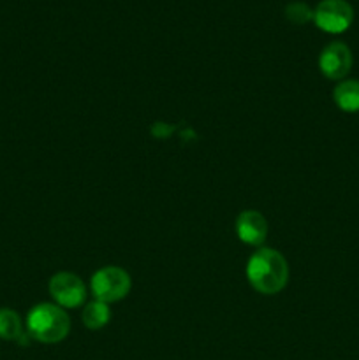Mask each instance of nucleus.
Instances as JSON below:
<instances>
[{
	"instance_id": "6e6552de",
	"label": "nucleus",
	"mask_w": 359,
	"mask_h": 360,
	"mask_svg": "<svg viewBox=\"0 0 359 360\" xmlns=\"http://www.w3.org/2000/svg\"><path fill=\"white\" fill-rule=\"evenodd\" d=\"M333 101L344 112H359V81L344 79L333 90Z\"/></svg>"
},
{
	"instance_id": "39448f33",
	"label": "nucleus",
	"mask_w": 359,
	"mask_h": 360,
	"mask_svg": "<svg viewBox=\"0 0 359 360\" xmlns=\"http://www.w3.org/2000/svg\"><path fill=\"white\" fill-rule=\"evenodd\" d=\"M48 290L55 304L63 309L80 308L87 299V287L73 273H58L51 276Z\"/></svg>"
},
{
	"instance_id": "f03ea898",
	"label": "nucleus",
	"mask_w": 359,
	"mask_h": 360,
	"mask_svg": "<svg viewBox=\"0 0 359 360\" xmlns=\"http://www.w3.org/2000/svg\"><path fill=\"white\" fill-rule=\"evenodd\" d=\"M27 333L39 343H60L69 336L70 319L65 309L60 306L53 302H41L28 311Z\"/></svg>"
},
{
	"instance_id": "f257e3e1",
	"label": "nucleus",
	"mask_w": 359,
	"mask_h": 360,
	"mask_svg": "<svg viewBox=\"0 0 359 360\" xmlns=\"http://www.w3.org/2000/svg\"><path fill=\"white\" fill-rule=\"evenodd\" d=\"M246 280L259 294H278L289 281L287 260L277 250L259 248L246 262Z\"/></svg>"
},
{
	"instance_id": "423d86ee",
	"label": "nucleus",
	"mask_w": 359,
	"mask_h": 360,
	"mask_svg": "<svg viewBox=\"0 0 359 360\" xmlns=\"http://www.w3.org/2000/svg\"><path fill=\"white\" fill-rule=\"evenodd\" d=\"M319 69L327 79L344 81L352 69V51L348 46L340 41L327 44L319 56Z\"/></svg>"
},
{
	"instance_id": "1a4fd4ad",
	"label": "nucleus",
	"mask_w": 359,
	"mask_h": 360,
	"mask_svg": "<svg viewBox=\"0 0 359 360\" xmlns=\"http://www.w3.org/2000/svg\"><path fill=\"white\" fill-rule=\"evenodd\" d=\"M81 320H83L84 327H88L90 330H99L102 327H106L111 320V309H109V304L102 301H92L88 302L83 308V313H81Z\"/></svg>"
},
{
	"instance_id": "0eeeda50",
	"label": "nucleus",
	"mask_w": 359,
	"mask_h": 360,
	"mask_svg": "<svg viewBox=\"0 0 359 360\" xmlns=\"http://www.w3.org/2000/svg\"><path fill=\"white\" fill-rule=\"evenodd\" d=\"M236 234L238 239L245 245L259 246L263 245L267 236V221L259 211L246 210L239 213L236 220Z\"/></svg>"
},
{
	"instance_id": "9d476101",
	"label": "nucleus",
	"mask_w": 359,
	"mask_h": 360,
	"mask_svg": "<svg viewBox=\"0 0 359 360\" xmlns=\"http://www.w3.org/2000/svg\"><path fill=\"white\" fill-rule=\"evenodd\" d=\"M23 338V322L14 309L0 308V340L20 341Z\"/></svg>"
},
{
	"instance_id": "20e7f679",
	"label": "nucleus",
	"mask_w": 359,
	"mask_h": 360,
	"mask_svg": "<svg viewBox=\"0 0 359 360\" xmlns=\"http://www.w3.org/2000/svg\"><path fill=\"white\" fill-rule=\"evenodd\" d=\"M354 21V9L347 0H322L313 9V23L326 34H344Z\"/></svg>"
},
{
	"instance_id": "7ed1b4c3",
	"label": "nucleus",
	"mask_w": 359,
	"mask_h": 360,
	"mask_svg": "<svg viewBox=\"0 0 359 360\" xmlns=\"http://www.w3.org/2000/svg\"><path fill=\"white\" fill-rule=\"evenodd\" d=\"M132 287V281L127 271L116 266H106L94 273L90 280V290L97 301L111 304L127 297Z\"/></svg>"
},
{
	"instance_id": "9b49d317",
	"label": "nucleus",
	"mask_w": 359,
	"mask_h": 360,
	"mask_svg": "<svg viewBox=\"0 0 359 360\" xmlns=\"http://www.w3.org/2000/svg\"><path fill=\"white\" fill-rule=\"evenodd\" d=\"M285 18L294 25H305L313 21V9H310L308 4L294 2L285 7Z\"/></svg>"
}]
</instances>
